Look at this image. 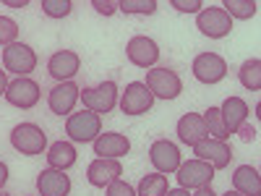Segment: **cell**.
Returning a JSON list of instances; mask_svg holds the SVG:
<instances>
[{
  "label": "cell",
  "instance_id": "ab89813d",
  "mask_svg": "<svg viewBox=\"0 0 261 196\" xmlns=\"http://www.w3.org/2000/svg\"><path fill=\"white\" fill-rule=\"evenodd\" d=\"M0 196H6V193H3V191H0Z\"/></svg>",
  "mask_w": 261,
  "mask_h": 196
},
{
  "label": "cell",
  "instance_id": "f1b7e54d",
  "mask_svg": "<svg viewBox=\"0 0 261 196\" xmlns=\"http://www.w3.org/2000/svg\"><path fill=\"white\" fill-rule=\"evenodd\" d=\"M18 39V24L8 16H0V47H8Z\"/></svg>",
  "mask_w": 261,
  "mask_h": 196
},
{
  "label": "cell",
  "instance_id": "603a6c76",
  "mask_svg": "<svg viewBox=\"0 0 261 196\" xmlns=\"http://www.w3.org/2000/svg\"><path fill=\"white\" fill-rule=\"evenodd\" d=\"M238 79H241V84L246 86V89L251 92H258L261 89V60L258 58H251L241 65V71H238Z\"/></svg>",
  "mask_w": 261,
  "mask_h": 196
},
{
  "label": "cell",
  "instance_id": "277c9868",
  "mask_svg": "<svg viewBox=\"0 0 261 196\" xmlns=\"http://www.w3.org/2000/svg\"><path fill=\"white\" fill-rule=\"evenodd\" d=\"M79 97L84 100L86 110H92L97 115L110 113L113 107L118 105V84L115 81H102L99 86H89V89H84Z\"/></svg>",
  "mask_w": 261,
  "mask_h": 196
},
{
  "label": "cell",
  "instance_id": "9c48e42d",
  "mask_svg": "<svg viewBox=\"0 0 261 196\" xmlns=\"http://www.w3.org/2000/svg\"><path fill=\"white\" fill-rule=\"evenodd\" d=\"M196 27H199L201 34H206V37H212V39H222V37H227L230 29H232V18H230L222 8L209 6V8L199 11Z\"/></svg>",
  "mask_w": 261,
  "mask_h": 196
},
{
  "label": "cell",
  "instance_id": "e0dca14e",
  "mask_svg": "<svg viewBox=\"0 0 261 196\" xmlns=\"http://www.w3.org/2000/svg\"><path fill=\"white\" fill-rule=\"evenodd\" d=\"M37 191L39 196H68L71 193V178L63 170H42L37 176Z\"/></svg>",
  "mask_w": 261,
  "mask_h": 196
},
{
  "label": "cell",
  "instance_id": "cb8c5ba5",
  "mask_svg": "<svg viewBox=\"0 0 261 196\" xmlns=\"http://www.w3.org/2000/svg\"><path fill=\"white\" fill-rule=\"evenodd\" d=\"M201 120H204V126H206V134H212V139H217V141H227V128H225V123H222V115H220V107H209V110L201 115Z\"/></svg>",
  "mask_w": 261,
  "mask_h": 196
},
{
  "label": "cell",
  "instance_id": "ac0fdd59",
  "mask_svg": "<svg viewBox=\"0 0 261 196\" xmlns=\"http://www.w3.org/2000/svg\"><path fill=\"white\" fill-rule=\"evenodd\" d=\"M92 144H94V155L107 157V160L125 157L128 152H130V141L123 134H99Z\"/></svg>",
  "mask_w": 261,
  "mask_h": 196
},
{
  "label": "cell",
  "instance_id": "f35d334b",
  "mask_svg": "<svg viewBox=\"0 0 261 196\" xmlns=\"http://www.w3.org/2000/svg\"><path fill=\"white\" fill-rule=\"evenodd\" d=\"M222 196H243V193H238V191H227V193H222Z\"/></svg>",
  "mask_w": 261,
  "mask_h": 196
},
{
  "label": "cell",
  "instance_id": "8992f818",
  "mask_svg": "<svg viewBox=\"0 0 261 196\" xmlns=\"http://www.w3.org/2000/svg\"><path fill=\"white\" fill-rule=\"evenodd\" d=\"M154 105V94L149 92V86L144 81H134L125 86V92L120 97V110L125 115H146Z\"/></svg>",
  "mask_w": 261,
  "mask_h": 196
},
{
  "label": "cell",
  "instance_id": "3957f363",
  "mask_svg": "<svg viewBox=\"0 0 261 196\" xmlns=\"http://www.w3.org/2000/svg\"><path fill=\"white\" fill-rule=\"evenodd\" d=\"M144 84L149 86V92L154 97H160V100H175L183 92V81L172 68H151V71H146Z\"/></svg>",
  "mask_w": 261,
  "mask_h": 196
},
{
  "label": "cell",
  "instance_id": "d590c367",
  "mask_svg": "<svg viewBox=\"0 0 261 196\" xmlns=\"http://www.w3.org/2000/svg\"><path fill=\"white\" fill-rule=\"evenodd\" d=\"M191 196H217V193L212 191V186H204V188H196V193H191Z\"/></svg>",
  "mask_w": 261,
  "mask_h": 196
},
{
  "label": "cell",
  "instance_id": "7402d4cb",
  "mask_svg": "<svg viewBox=\"0 0 261 196\" xmlns=\"http://www.w3.org/2000/svg\"><path fill=\"white\" fill-rule=\"evenodd\" d=\"M47 162H50L53 170H63V173L68 170V167H73L76 165V149H73V144L55 141L50 146V152H47Z\"/></svg>",
  "mask_w": 261,
  "mask_h": 196
},
{
  "label": "cell",
  "instance_id": "d6a6232c",
  "mask_svg": "<svg viewBox=\"0 0 261 196\" xmlns=\"http://www.w3.org/2000/svg\"><path fill=\"white\" fill-rule=\"evenodd\" d=\"M235 134H238V136H241L243 141H256V128H253V126H251L248 120H246V123H243L241 128H238V131H235Z\"/></svg>",
  "mask_w": 261,
  "mask_h": 196
},
{
  "label": "cell",
  "instance_id": "e575fe53",
  "mask_svg": "<svg viewBox=\"0 0 261 196\" xmlns=\"http://www.w3.org/2000/svg\"><path fill=\"white\" fill-rule=\"evenodd\" d=\"M6 89H8V79H6V71L0 68V94L6 97Z\"/></svg>",
  "mask_w": 261,
  "mask_h": 196
},
{
  "label": "cell",
  "instance_id": "836d02e7",
  "mask_svg": "<svg viewBox=\"0 0 261 196\" xmlns=\"http://www.w3.org/2000/svg\"><path fill=\"white\" fill-rule=\"evenodd\" d=\"M6 181H8V165H6V162H0V191H3Z\"/></svg>",
  "mask_w": 261,
  "mask_h": 196
},
{
  "label": "cell",
  "instance_id": "6da1fadb",
  "mask_svg": "<svg viewBox=\"0 0 261 196\" xmlns=\"http://www.w3.org/2000/svg\"><path fill=\"white\" fill-rule=\"evenodd\" d=\"M11 144L16 152L27 157H34V155H42L47 146V136L37 123H18L13 131H11Z\"/></svg>",
  "mask_w": 261,
  "mask_h": 196
},
{
  "label": "cell",
  "instance_id": "7c38bea8",
  "mask_svg": "<svg viewBox=\"0 0 261 196\" xmlns=\"http://www.w3.org/2000/svg\"><path fill=\"white\" fill-rule=\"evenodd\" d=\"M125 55L134 65H139V68H151V65L160 60V47H157L154 39L139 34V37H130V42L125 45Z\"/></svg>",
  "mask_w": 261,
  "mask_h": 196
},
{
  "label": "cell",
  "instance_id": "d4e9b609",
  "mask_svg": "<svg viewBox=\"0 0 261 196\" xmlns=\"http://www.w3.org/2000/svg\"><path fill=\"white\" fill-rule=\"evenodd\" d=\"M139 196H165L167 193V178L162 173H149L139 183Z\"/></svg>",
  "mask_w": 261,
  "mask_h": 196
},
{
  "label": "cell",
  "instance_id": "5b68a950",
  "mask_svg": "<svg viewBox=\"0 0 261 196\" xmlns=\"http://www.w3.org/2000/svg\"><path fill=\"white\" fill-rule=\"evenodd\" d=\"M3 68L16 76H29L37 68V53L24 42H13L3 50Z\"/></svg>",
  "mask_w": 261,
  "mask_h": 196
},
{
  "label": "cell",
  "instance_id": "30bf717a",
  "mask_svg": "<svg viewBox=\"0 0 261 196\" xmlns=\"http://www.w3.org/2000/svg\"><path fill=\"white\" fill-rule=\"evenodd\" d=\"M193 76L201 84H220L227 76V63L217 53H201L193 60Z\"/></svg>",
  "mask_w": 261,
  "mask_h": 196
},
{
  "label": "cell",
  "instance_id": "2e32d148",
  "mask_svg": "<svg viewBox=\"0 0 261 196\" xmlns=\"http://www.w3.org/2000/svg\"><path fill=\"white\" fill-rule=\"evenodd\" d=\"M79 68H81V58L73 53V50H58V53H53L50 55V60H47V71H50V76L55 79V81H71L76 74H79Z\"/></svg>",
  "mask_w": 261,
  "mask_h": 196
},
{
  "label": "cell",
  "instance_id": "8d00e7d4",
  "mask_svg": "<svg viewBox=\"0 0 261 196\" xmlns=\"http://www.w3.org/2000/svg\"><path fill=\"white\" fill-rule=\"evenodd\" d=\"M3 3H6V6H11V8H27V6H29L27 0H3Z\"/></svg>",
  "mask_w": 261,
  "mask_h": 196
},
{
  "label": "cell",
  "instance_id": "9a60e30c",
  "mask_svg": "<svg viewBox=\"0 0 261 196\" xmlns=\"http://www.w3.org/2000/svg\"><path fill=\"white\" fill-rule=\"evenodd\" d=\"M79 94L81 89L73 84V81H63L58 86H53L50 94H47V105H50V110L55 115H71V110L76 107L79 102Z\"/></svg>",
  "mask_w": 261,
  "mask_h": 196
},
{
  "label": "cell",
  "instance_id": "52a82bcc",
  "mask_svg": "<svg viewBox=\"0 0 261 196\" xmlns=\"http://www.w3.org/2000/svg\"><path fill=\"white\" fill-rule=\"evenodd\" d=\"M178 173V183L180 188L191 191V188H204V186H212L214 181V167L201 162V160H188V162H180V167L175 170Z\"/></svg>",
  "mask_w": 261,
  "mask_h": 196
},
{
  "label": "cell",
  "instance_id": "83f0119b",
  "mask_svg": "<svg viewBox=\"0 0 261 196\" xmlns=\"http://www.w3.org/2000/svg\"><path fill=\"white\" fill-rule=\"evenodd\" d=\"M71 8H73L71 0H42V11L50 18H65L71 13Z\"/></svg>",
  "mask_w": 261,
  "mask_h": 196
},
{
  "label": "cell",
  "instance_id": "4316f807",
  "mask_svg": "<svg viewBox=\"0 0 261 196\" xmlns=\"http://www.w3.org/2000/svg\"><path fill=\"white\" fill-rule=\"evenodd\" d=\"M118 8L123 13H154L157 11V0H120Z\"/></svg>",
  "mask_w": 261,
  "mask_h": 196
},
{
  "label": "cell",
  "instance_id": "74e56055",
  "mask_svg": "<svg viewBox=\"0 0 261 196\" xmlns=\"http://www.w3.org/2000/svg\"><path fill=\"white\" fill-rule=\"evenodd\" d=\"M165 196H191L186 188H167V193Z\"/></svg>",
  "mask_w": 261,
  "mask_h": 196
},
{
  "label": "cell",
  "instance_id": "4dcf8cb0",
  "mask_svg": "<svg viewBox=\"0 0 261 196\" xmlns=\"http://www.w3.org/2000/svg\"><path fill=\"white\" fill-rule=\"evenodd\" d=\"M107 196H139L134 186H128L125 181H115L107 186Z\"/></svg>",
  "mask_w": 261,
  "mask_h": 196
},
{
  "label": "cell",
  "instance_id": "8fae6325",
  "mask_svg": "<svg viewBox=\"0 0 261 196\" xmlns=\"http://www.w3.org/2000/svg\"><path fill=\"white\" fill-rule=\"evenodd\" d=\"M193 155H196V160L212 165L214 170H222V167H227L230 160H232V149H230L227 141L204 139V141H199V144L193 146Z\"/></svg>",
  "mask_w": 261,
  "mask_h": 196
},
{
  "label": "cell",
  "instance_id": "7a4b0ae2",
  "mask_svg": "<svg viewBox=\"0 0 261 196\" xmlns=\"http://www.w3.org/2000/svg\"><path fill=\"white\" fill-rule=\"evenodd\" d=\"M65 134L71 136V141L89 144V141H94L102 134V120L92 110L73 113V115H68V120H65Z\"/></svg>",
  "mask_w": 261,
  "mask_h": 196
},
{
  "label": "cell",
  "instance_id": "484cf974",
  "mask_svg": "<svg viewBox=\"0 0 261 196\" xmlns=\"http://www.w3.org/2000/svg\"><path fill=\"white\" fill-rule=\"evenodd\" d=\"M230 18L235 16V18H251L253 13H256V0H225V3L220 6Z\"/></svg>",
  "mask_w": 261,
  "mask_h": 196
},
{
  "label": "cell",
  "instance_id": "5bb4252c",
  "mask_svg": "<svg viewBox=\"0 0 261 196\" xmlns=\"http://www.w3.org/2000/svg\"><path fill=\"white\" fill-rule=\"evenodd\" d=\"M149 160H151V165L157 167V173H175L180 167V162H183L180 160V149L172 141H167V139H160V141L151 144Z\"/></svg>",
  "mask_w": 261,
  "mask_h": 196
},
{
  "label": "cell",
  "instance_id": "f546056e",
  "mask_svg": "<svg viewBox=\"0 0 261 196\" xmlns=\"http://www.w3.org/2000/svg\"><path fill=\"white\" fill-rule=\"evenodd\" d=\"M170 6L175 11H180V13H199L204 8L201 0H170Z\"/></svg>",
  "mask_w": 261,
  "mask_h": 196
},
{
  "label": "cell",
  "instance_id": "d6986e66",
  "mask_svg": "<svg viewBox=\"0 0 261 196\" xmlns=\"http://www.w3.org/2000/svg\"><path fill=\"white\" fill-rule=\"evenodd\" d=\"M178 139L183 141V144H188V146H196L199 141H204V139H209V134H206V126H204V120H201V115L199 113H186L180 120H178Z\"/></svg>",
  "mask_w": 261,
  "mask_h": 196
},
{
  "label": "cell",
  "instance_id": "1f68e13d",
  "mask_svg": "<svg viewBox=\"0 0 261 196\" xmlns=\"http://www.w3.org/2000/svg\"><path fill=\"white\" fill-rule=\"evenodd\" d=\"M99 13H105V16H113L115 11H118V3H113V0H94L92 3Z\"/></svg>",
  "mask_w": 261,
  "mask_h": 196
},
{
  "label": "cell",
  "instance_id": "ffe728a7",
  "mask_svg": "<svg viewBox=\"0 0 261 196\" xmlns=\"http://www.w3.org/2000/svg\"><path fill=\"white\" fill-rule=\"evenodd\" d=\"M220 115H222V123L227 128V134H235V131L248 120V105L241 97H227L220 107Z\"/></svg>",
  "mask_w": 261,
  "mask_h": 196
},
{
  "label": "cell",
  "instance_id": "ba28073f",
  "mask_svg": "<svg viewBox=\"0 0 261 196\" xmlns=\"http://www.w3.org/2000/svg\"><path fill=\"white\" fill-rule=\"evenodd\" d=\"M6 100L13 107H18V110H32V107L39 102V84L32 81L29 76H18L8 84Z\"/></svg>",
  "mask_w": 261,
  "mask_h": 196
},
{
  "label": "cell",
  "instance_id": "44dd1931",
  "mask_svg": "<svg viewBox=\"0 0 261 196\" xmlns=\"http://www.w3.org/2000/svg\"><path fill=\"white\" fill-rule=\"evenodd\" d=\"M232 186L238 193L243 196H261V178H258V170L251 165H241L232 176Z\"/></svg>",
  "mask_w": 261,
  "mask_h": 196
},
{
  "label": "cell",
  "instance_id": "4fadbf2b",
  "mask_svg": "<svg viewBox=\"0 0 261 196\" xmlns=\"http://www.w3.org/2000/svg\"><path fill=\"white\" fill-rule=\"evenodd\" d=\"M123 176V165L118 160H107V157H97L89 167H86V181L94 188H107L110 183L120 181Z\"/></svg>",
  "mask_w": 261,
  "mask_h": 196
}]
</instances>
